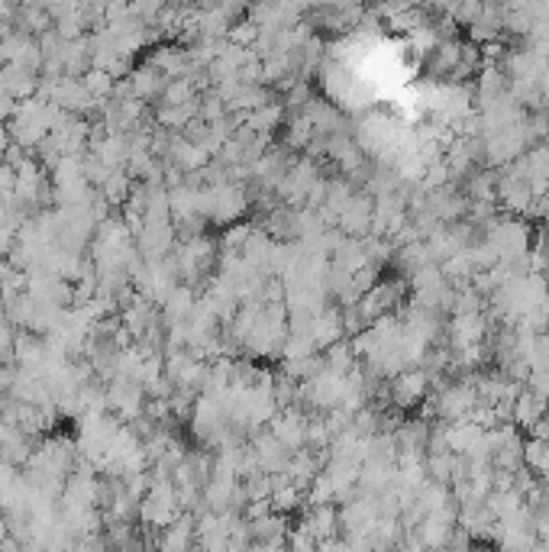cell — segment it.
Wrapping results in <instances>:
<instances>
[{
	"label": "cell",
	"instance_id": "5b68a950",
	"mask_svg": "<svg viewBox=\"0 0 549 552\" xmlns=\"http://www.w3.org/2000/svg\"><path fill=\"white\" fill-rule=\"evenodd\" d=\"M301 527L314 537V543H330V539H336V530H340V514H336V508L333 504H326V508H311L307 510V517L301 520Z\"/></svg>",
	"mask_w": 549,
	"mask_h": 552
},
{
	"label": "cell",
	"instance_id": "277c9868",
	"mask_svg": "<svg viewBox=\"0 0 549 552\" xmlns=\"http://www.w3.org/2000/svg\"><path fill=\"white\" fill-rule=\"evenodd\" d=\"M126 81H130L133 97H136V101H143V104L159 101V97L165 94V84H168V81L162 78V74L155 72V68H152V65H139V68H133V72L126 74Z\"/></svg>",
	"mask_w": 549,
	"mask_h": 552
},
{
	"label": "cell",
	"instance_id": "7a4b0ae2",
	"mask_svg": "<svg viewBox=\"0 0 549 552\" xmlns=\"http://www.w3.org/2000/svg\"><path fill=\"white\" fill-rule=\"evenodd\" d=\"M197 543V530H195V517L181 514L172 527L159 533V552H191Z\"/></svg>",
	"mask_w": 549,
	"mask_h": 552
},
{
	"label": "cell",
	"instance_id": "6da1fadb",
	"mask_svg": "<svg viewBox=\"0 0 549 552\" xmlns=\"http://www.w3.org/2000/svg\"><path fill=\"white\" fill-rule=\"evenodd\" d=\"M346 327H343V310H333V307H320L311 317V340L317 349H330L336 342H343Z\"/></svg>",
	"mask_w": 549,
	"mask_h": 552
},
{
	"label": "cell",
	"instance_id": "8992f818",
	"mask_svg": "<svg viewBox=\"0 0 549 552\" xmlns=\"http://www.w3.org/2000/svg\"><path fill=\"white\" fill-rule=\"evenodd\" d=\"M81 84H85V91L97 104H110V97L116 91V81L107 72H101V68H87V74H81Z\"/></svg>",
	"mask_w": 549,
	"mask_h": 552
},
{
	"label": "cell",
	"instance_id": "52a82bcc",
	"mask_svg": "<svg viewBox=\"0 0 549 552\" xmlns=\"http://www.w3.org/2000/svg\"><path fill=\"white\" fill-rule=\"evenodd\" d=\"M133 188H136V182H133L130 174H126V172H114L107 178V184L101 188V197L110 203V207H124V203L130 201Z\"/></svg>",
	"mask_w": 549,
	"mask_h": 552
},
{
	"label": "cell",
	"instance_id": "3957f363",
	"mask_svg": "<svg viewBox=\"0 0 549 552\" xmlns=\"http://www.w3.org/2000/svg\"><path fill=\"white\" fill-rule=\"evenodd\" d=\"M426 388H430V375L420 369L414 371H401L398 378H394V388H391V398H394V404L398 407H414L417 400H424Z\"/></svg>",
	"mask_w": 549,
	"mask_h": 552
}]
</instances>
